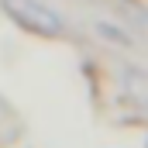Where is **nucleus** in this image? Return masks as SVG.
<instances>
[{
    "instance_id": "1",
    "label": "nucleus",
    "mask_w": 148,
    "mask_h": 148,
    "mask_svg": "<svg viewBox=\"0 0 148 148\" xmlns=\"http://www.w3.org/2000/svg\"><path fill=\"white\" fill-rule=\"evenodd\" d=\"M0 7H3V14H7L17 28H24V31H31V35H41V38L66 35V21H62L48 3H41V0H0Z\"/></svg>"
},
{
    "instance_id": "2",
    "label": "nucleus",
    "mask_w": 148,
    "mask_h": 148,
    "mask_svg": "<svg viewBox=\"0 0 148 148\" xmlns=\"http://www.w3.org/2000/svg\"><path fill=\"white\" fill-rule=\"evenodd\" d=\"M121 83H124V93H127L141 110H148V73L145 69H124V73H121Z\"/></svg>"
}]
</instances>
